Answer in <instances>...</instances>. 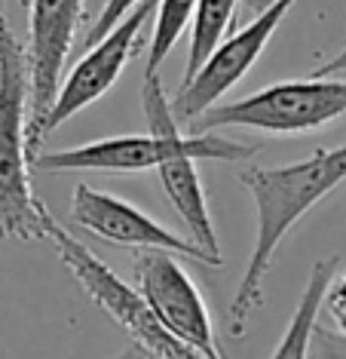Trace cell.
Masks as SVG:
<instances>
[{"mask_svg":"<svg viewBox=\"0 0 346 359\" xmlns=\"http://www.w3.org/2000/svg\"><path fill=\"white\" fill-rule=\"evenodd\" d=\"M239 182L254 200L258 236H254L245 273L236 285V295L230 301V334L233 338H242L249 316L263 304V280L288 231L316 203H322L346 182V142L337 148H319L310 157L288 163V166H245L239 172Z\"/></svg>","mask_w":346,"mask_h":359,"instance_id":"1","label":"cell"},{"mask_svg":"<svg viewBox=\"0 0 346 359\" xmlns=\"http://www.w3.org/2000/svg\"><path fill=\"white\" fill-rule=\"evenodd\" d=\"M28 50L15 37L0 0V243L43 240V203L34 197L28 175Z\"/></svg>","mask_w":346,"mask_h":359,"instance_id":"2","label":"cell"},{"mask_svg":"<svg viewBox=\"0 0 346 359\" xmlns=\"http://www.w3.org/2000/svg\"><path fill=\"white\" fill-rule=\"evenodd\" d=\"M346 117V80L310 74L303 80H279L221 104L215 102L187 123V133H218L227 126L258 129L267 135H303L316 133Z\"/></svg>","mask_w":346,"mask_h":359,"instance_id":"3","label":"cell"},{"mask_svg":"<svg viewBox=\"0 0 346 359\" xmlns=\"http://www.w3.org/2000/svg\"><path fill=\"white\" fill-rule=\"evenodd\" d=\"M40 222H43V240L53 243L55 255L62 258V264L68 267L71 276L80 283V289L129 334L138 353L156 356V359L196 356L187 344H181L175 334L162 329L160 320L151 313V307L144 304L141 292H138L135 285H129L123 276L113 273L111 267L104 264L86 243H80L46 206L40 212Z\"/></svg>","mask_w":346,"mask_h":359,"instance_id":"4","label":"cell"},{"mask_svg":"<svg viewBox=\"0 0 346 359\" xmlns=\"http://www.w3.org/2000/svg\"><path fill=\"white\" fill-rule=\"evenodd\" d=\"M141 108L151 133L135 135H113L86 142L77 148L46 151L31 157V169L37 172H111V175H129V172H147L156 169L172 151H178L187 142L191 133H178V120L172 114V102L162 89L160 74H147L141 86Z\"/></svg>","mask_w":346,"mask_h":359,"instance_id":"5","label":"cell"},{"mask_svg":"<svg viewBox=\"0 0 346 359\" xmlns=\"http://www.w3.org/2000/svg\"><path fill=\"white\" fill-rule=\"evenodd\" d=\"M153 6H156V0L135 4L98 43L86 46L83 59L74 65L71 74L55 89V99L49 104L40 138L53 135L62 123H68L71 117H77L80 111H86L89 104H95L98 99H104L111 93L120 74L129 68V62L141 53L144 25L151 22Z\"/></svg>","mask_w":346,"mask_h":359,"instance_id":"6","label":"cell"},{"mask_svg":"<svg viewBox=\"0 0 346 359\" xmlns=\"http://www.w3.org/2000/svg\"><path fill=\"white\" fill-rule=\"evenodd\" d=\"M135 289L141 292L144 304L151 307L162 329L175 334L181 344L205 359L221 356L209 304L196 289L193 276L184 271L181 255L166 249H138Z\"/></svg>","mask_w":346,"mask_h":359,"instance_id":"7","label":"cell"},{"mask_svg":"<svg viewBox=\"0 0 346 359\" xmlns=\"http://www.w3.org/2000/svg\"><path fill=\"white\" fill-rule=\"evenodd\" d=\"M294 4L298 0H273L261 13L251 15L249 25H242L230 37L221 40L215 50L209 53V59L196 68V74L181 83L175 99H169L178 123L187 126L205 108H212L215 102L224 99V93H230L239 80L249 74Z\"/></svg>","mask_w":346,"mask_h":359,"instance_id":"8","label":"cell"},{"mask_svg":"<svg viewBox=\"0 0 346 359\" xmlns=\"http://www.w3.org/2000/svg\"><path fill=\"white\" fill-rule=\"evenodd\" d=\"M28 77H31V108H28V151H40L43 120L55 89L68 68V59L83 25L86 0H28Z\"/></svg>","mask_w":346,"mask_h":359,"instance_id":"9","label":"cell"},{"mask_svg":"<svg viewBox=\"0 0 346 359\" xmlns=\"http://www.w3.org/2000/svg\"><path fill=\"white\" fill-rule=\"evenodd\" d=\"M71 222L80 231L98 236L104 243L113 246H126V249H166L175 252L181 258L200 261L205 267H224V258L212 255L202 246H196L191 236H181L175 231H169L166 224H160L156 218H151L147 212H141L135 203L117 197L108 191H95L92 184H77L71 197Z\"/></svg>","mask_w":346,"mask_h":359,"instance_id":"10","label":"cell"},{"mask_svg":"<svg viewBox=\"0 0 346 359\" xmlns=\"http://www.w3.org/2000/svg\"><path fill=\"white\" fill-rule=\"evenodd\" d=\"M258 148L254 144H239L233 138L215 133H191L178 151H172L166 160L156 166L169 203L175 206L181 222L187 224V233L196 246H202L212 255H221L218 231L212 222L209 200H205L202 178L196 172V160H224V163H245L251 160Z\"/></svg>","mask_w":346,"mask_h":359,"instance_id":"11","label":"cell"},{"mask_svg":"<svg viewBox=\"0 0 346 359\" xmlns=\"http://www.w3.org/2000/svg\"><path fill=\"white\" fill-rule=\"evenodd\" d=\"M337 267H340V255H328L312 264L307 289H303L298 307H294V316H291V323H288L282 341L273 347V356H310L312 353V334L319 329L325 289H328V283H331Z\"/></svg>","mask_w":346,"mask_h":359,"instance_id":"12","label":"cell"},{"mask_svg":"<svg viewBox=\"0 0 346 359\" xmlns=\"http://www.w3.org/2000/svg\"><path fill=\"white\" fill-rule=\"evenodd\" d=\"M236 6L239 0H196V10L191 19V50H187L184 80H191L196 74V68L209 59V53L227 37L230 25H233Z\"/></svg>","mask_w":346,"mask_h":359,"instance_id":"13","label":"cell"},{"mask_svg":"<svg viewBox=\"0 0 346 359\" xmlns=\"http://www.w3.org/2000/svg\"><path fill=\"white\" fill-rule=\"evenodd\" d=\"M196 10V0H156L153 6V34H151V62L147 74H160L162 62L175 50L181 34L187 31Z\"/></svg>","mask_w":346,"mask_h":359,"instance_id":"14","label":"cell"},{"mask_svg":"<svg viewBox=\"0 0 346 359\" xmlns=\"http://www.w3.org/2000/svg\"><path fill=\"white\" fill-rule=\"evenodd\" d=\"M322 304L337 329V338H328V334H322V329H316L312 341H319L322 353H328V356H346V267L343 264L337 267L331 283H328Z\"/></svg>","mask_w":346,"mask_h":359,"instance_id":"15","label":"cell"},{"mask_svg":"<svg viewBox=\"0 0 346 359\" xmlns=\"http://www.w3.org/2000/svg\"><path fill=\"white\" fill-rule=\"evenodd\" d=\"M135 4H141V0H104V6H102V13L95 15V22H92V28L86 31V37H83V50L86 46H92V43H98L108 31L117 25V22L126 15L132 6Z\"/></svg>","mask_w":346,"mask_h":359,"instance_id":"16","label":"cell"},{"mask_svg":"<svg viewBox=\"0 0 346 359\" xmlns=\"http://www.w3.org/2000/svg\"><path fill=\"white\" fill-rule=\"evenodd\" d=\"M312 74L319 77H334V74H346V46L337 55H331V59H325L322 65H316L312 68Z\"/></svg>","mask_w":346,"mask_h":359,"instance_id":"17","label":"cell"},{"mask_svg":"<svg viewBox=\"0 0 346 359\" xmlns=\"http://www.w3.org/2000/svg\"><path fill=\"white\" fill-rule=\"evenodd\" d=\"M267 4H273V0H242V6H245V10H249L251 15H254V13H261Z\"/></svg>","mask_w":346,"mask_h":359,"instance_id":"18","label":"cell"},{"mask_svg":"<svg viewBox=\"0 0 346 359\" xmlns=\"http://www.w3.org/2000/svg\"><path fill=\"white\" fill-rule=\"evenodd\" d=\"M19 4H22V6H28V0H19Z\"/></svg>","mask_w":346,"mask_h":359,"instance_id":"19","label":"cell"}]
</instances>
